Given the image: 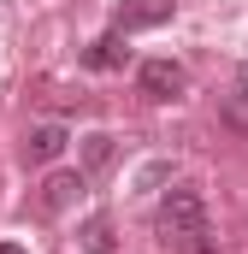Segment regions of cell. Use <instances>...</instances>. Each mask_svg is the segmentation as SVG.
<instances>
[{"label": "cell", "mask_w": 248, "mask_h": 254, "mask_svg": "<svg viewBox=\"0 0 248 254\" xmlns=\"http://www.w3.org/2000/svg\"><path fill=\"white\" fill-rule=\"evenodd\" d=\"M154 225H160V231H201V225H207V201H201V190H195V184H172V190L160 195Z\"/></svg>", "instance_id": "obj_1"}, {"label": "cell", "mask_w": 248, "mask_h": 254, "mask_svg": "<svg viewBox=\"0 0 248 254\" xmlns=\"http://www.w3.org/2000/svg\"><path fill=\"white\" fill-rule=\"evenodd\" d=\"M113 160H119V136H107V130L83 136V148H77V172H83V178H101Z\"/></svg>", "instance_id": "obj_5"}, {"label": "cell", "mask_w": 248, "mask_h": 254, "mask_svg": "<svg viewBox=\"0 0 248 254\" xmlns=\"http://www.w3.org/2000/svg\"><path fill=\"white\" fill-rule=\"evenodd\" d=\"M160 249L166 254H219V237H213V225H201V231H160Z\"/></svg>", "instance_id": "obj_7"}, {"label": "cell", "mask_w": 248, "mask_h": 254, "mask_svg": "<svg viewBox=\"0 0 248 254\" xmlns=\"http://www.w3.org/2000/svg\"><path fill=\"white\" fill-rule=\"evenodd\" d=\"M83 190H89V178H83V172H54V178L42 184V213H65Z\"/></svg>", "instance_id": "obj_6"}, {"label": "cell", "mask_w": 248, "mask_h": 254, "mask_svg": "<svg viewBox=\"0 0 248 254\" xmlns=\"http://www.w3.org/2000/svg\"><path fill=\"white\" fill-rule=\"evenodd\" d=\"M172 18V0H124L119 12H113V30L119 36H136V30H160Z\"/></svg>", "instance_id": "obj_3"}, {"label": "cell", "mask_w": 248, "mask_h": 254, "mask_svg": "<svg viewBox=\"0 0 248 254\" xmlns=\"http://www.w3.org/2000/svg\"><path fill=\"white\" fill-rule=\"evenodd\" d=\"M172 178V166L160 160V166H142V178H136V190H154V184H166Z\"/></svg>", "instance_id": "obj_11"}, {"label": "cell", "mask_w": 248, "mask_h": 254, "mask_svg": "<svg viewBox=\"0 0 248 254\" xmlns=\"http://www.w3.org/2000/svg\"><path fill=\"white\" fill-rule=\"evenodd\" d=\"M65 142H71L65 125H30V136H24V160H30V166H54V160L65 154Z\"/></svg>", "instance_id": "obj_4"}, {"label": "cell", "mask_w": 248, "mask_h": 254, "mask_svg": "<svg viewBox=\"0 0 248 254\" xmlns=\"http://www.w3.org/2000/svg\"><path fill=\"white\" fill-rule=\"evenodd\" d=\"M231 119H237V125H248V65L237 71V95H231Z\"/></svg>", "instance_id": "obj_10"}, {"label": "cell", "mask_w": 248, "mask_h": 254, "mask_svg": "<svg viewBox=\"0 0 248 254\" xmlns=\"http://www.w3.org/2000/svg\"><path fill=\"white\" fill-rule=\"evenodd\" d=\"M77 237H83V254H113V249H119V237H113V219H107V213H89Z\"/></svg>", "instance_id": "obj_9"}, {"label": "cell", "mask_w": 248, "mask_h": 254, "mask_svg": "<svg viewBox=\"0 0 248 254\" xmlns=\"http://www.w3.org/2000/svg\"><path fill=\"white\" fill-rule=\"evenodd\" d=\"M124 60H130V48H124L119 30H107V36H101V42H89V54H83V65H89V71H119Z\"/></svg>", "instance_id": "obj_8"}, {"label": "cell", "mask_w": 248, "mask_h": 254, "mask_svg": "<svg viewBox=\"0 0 248 254\" xmlns=\"http://www.w3.org/2000/svg\"><path fill=\"white\" fill-rule=\"evenodd\" d=\"M0 254H24V249H18V243H0Z\"/></svg>", "instance_id": "obj_12"}, {"label": "cell", "mask_w": 248, "mask_h": 254, "mask_svg": "<svg viewBox=\"0 0 248 254\" xmlns=\"http://www.w3.org/2000/svg\"><path fill=\"white\" fill-rule=\"evenodd\" d=\"M136 89H142V101H178L189 89V71L178 60H142L136 65Z\"/></svg>", "instance_id": "obj_2"}]
</instances>
